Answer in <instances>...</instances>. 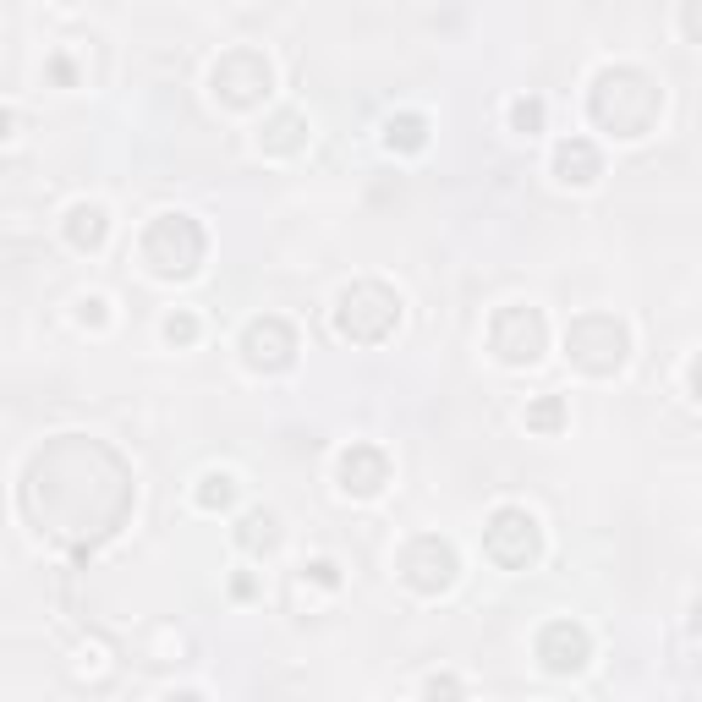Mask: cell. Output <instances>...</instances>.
<instances>
[{
    "instance_id": "cell-1",
    "label": "cell",
    "mask_w": 702,
    "mask_h": 702,
    "mask_svg": "<svg viewBox=\"0 0 702 702\" xmlns=\"http://www.w3.org/2000/svg\"><path fill=\"white\" fill-rule=\"evenodd\" d=\"M6 127H11V115H6V110H0V137H6Z\"/></svg>"
}]
</instances>
